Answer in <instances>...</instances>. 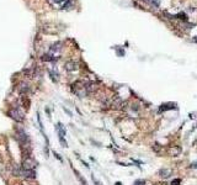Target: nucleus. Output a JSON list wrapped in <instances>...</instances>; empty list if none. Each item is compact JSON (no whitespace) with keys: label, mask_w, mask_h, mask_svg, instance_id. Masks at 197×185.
<instances>
[{"label":"nucleus","mask_w":197,"mask_h":185,"mask_svg":"<svg viewBox=\"0 0 197 185\" xmlns=\"http://www.w3.org/2000/svg\"><path fill=\"white\" fill-rule=\"evenodd\" d=\"M10 115H11V117L14 119V120H16V121H22L24 120V112L20 110V109H13L11 111H10Z\"/></svg>","instance_id":"1"},{"label":"nucleus","mask_w":197,"mask_h":185,"mask_svg":"<svg viewBox=\"0 0 197 185\" xmlns=\"http://www.w3.org/2000/svg\"><path fill=\"white\" fill-rule=\"evenodd\" d=\"M47 2L52 6H58V8H65L69 4V0H47Z\"/></svg>","instance_id":"2"},{"label":"nucleus","mask_w":197,"mask_h":185,"mask_svg":"<svg viewBox=\"0 0 197 185\" xmlns=\"http://www.w3.org/2000/svg\"><path fill=\"white\" fill-rule=\"evenodd\" d=\"M35 164H36V163L32 160V158H26V159L24 160V163H22V168H24V169H27V170H33Z\"/></svg>","instance_id":"3"},{"label":"nucleus","mask_w":197,"mask_h":185,"mask_svg":"<svg viewBox=\"0 0 197 185\" xmlns=\"http://www.w3.org/2000/svg\"><path fill=\"white\" fill-rule=\"evenodd\" d=\"M65 69H67L68 72H74V70L78 69V63L70 61V62H68V63L65 64Z\"/></svg>","instance_id":"4"},{"label":"nucleus","mask_w":197,"mask_h":185,"mask_svg":"<svg viewBox=\"0 0 197 185\" xmlns=\"http://www.w3.org/2000/svg\"><path fill=\"white\" fill-rule=\"evenodd\" d=\"M62 45L58 42V43H56V45H53V46H51V53L53 54V53H57V52H59L60 49H62V47H60Z\"/></svg>","instance_id":"5"},{"label":"nucleus","mask_w":197,"mask_h":185,"mask_svg":"<svg viewBox=\"0 0 197 185\" xmlns=\"http://www.w3.org/2000/svg\"><path fill=\"white\" fill-rule=\"evenodd\" d=\"M171 169H161L160 170V175L163 176V178H169L170 175H171Z\"/></svg>","instance_id":"6"},{"label":"nucleus","mask_w":197,"mask_h":185,"mask_svg":"<svg viewBox=\"0 0 197 185\" xmlns=\"http://www.w3.org/2000/svg\"><path fill=\"white\" fill-rule=\"evenodd\" d=\"M145 2H147L149 5H152L153 8H158V6L160 5V0H145Z\"/></svg>","instance_id":"7"},{"label":"nucleus","mask_w":197,"mask_h":185,"mask_svg":"<svg viewBox=\"0 0 197 185\" xmlns=\"http://www.w3.org/2000/svg\"><path fill=\"white\" fill-rule=\"evenodd\" d=\"M172 155H177V154H180V152H181V149L180 148H170V151H169Z\"/></svg>","instance_id":"8"}]
</instances>
